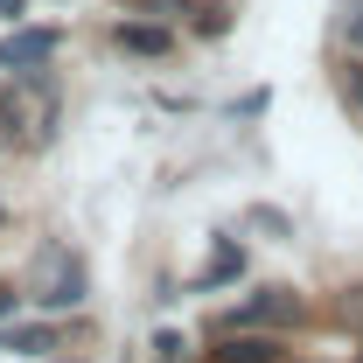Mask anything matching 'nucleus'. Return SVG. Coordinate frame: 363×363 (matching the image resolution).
Masks as SVG:
<instances>
[{
	"label": "nucleus",
	"mask_w": 363,
	"mask_h": 363,
	"mask_svg": "<svg viewBox=\"0 0 363 363\" xmlns=\"http://www.w3.org/2000/svg\"><path fill=\"white\" fill-rule=\"evenodd\" d=\"M28 294H35L43 308H77V301H84V266H77L63 245H43V252H35V272H28Z\"/></svg>",
	"instance_id": "nucleus-1"
},
{
	"label": "nucleus",
	"mask_w": 363,
	"mask_h": 363,
	"mask_svg": "<svg viewBox=\"0 0 363 363\" xmlns=\"http://www.w3.org/2000/svg\"><path fill=\"white\" fill-rule=\"evenodd\" d=\"M294 315H301V294H286V286H259L224 328H230V335H245V328H272V321H294Z\"/></svg>",
	"instance_id": "nucleus-2"
},
{
	"label": "nucleus",
	"mask_w": 363,
	"mask_h": 363,
	"mask_svg": "<svg viewBox=\"0 0 363 363\" xmlns=\"http://www.w3.org/2000/svg\"><path fill=\"white\" fill-rule=\"evenodd\" d=\"M56 28H14L7 43H0V70H43L49 56H56Z\"/></svg>",
	"instance_id": "nucleus-3"
},
{
	"label": "nucleus",
	"mask_w": 363,
	"mask_h": 363,
	"mask_svg": "<svg viewBox=\"0 0 363 363\" xmlns=\"http://www.w3.org/2000/svg\"><path fill=\"white\" fill-rule=\"evenodd\" d=\"M119 49H126V56H168L175 35H168L161 21H119Z\"/></svg>",
	"instance_id": "nucleus-4"
},
{
	"label": "nucleus",
	"mask_w": 363,
	"mask_h": 363,
	"mask_svg": "<svg viewBox=\"0 0 363 363\" xmlns=\"http://www.w3.org/2000/svg\"><path fill=\"white\" fill-rule=\"evenodd\" d=\"M0 350H21V357H49V350H56V328H43V321H21V328H7V335H0Z\"/></svg>",
	"instance_id": "nucleus-5"
},
{
	"label": "nucleus",
	"mask_w": 363,
	"mask_h": 363,
	"mask_svg": "<svg viewBox=\"0 0 363 363\" xmlns=\"http://www.w3.org/2000/svg\"><path fill=\"white\" fill-rule=\"evenodd\" d=\"M217 363H279V342H266V335H230L224 350H217Z\"/></svg>",
	"instance_id": "nucleus-6"
},
{
	"label": "nucleus",
	"mask_w": 363,
	"mask_h": 363,
	"mask_svg": "<svg viewBox=\"0 0 363 363\" xmlns=\"http://www.w3.org/2000/svg\"><path fill=\"white\" fill-rule=\"evenodd\" d=\"M350 49L363 56V0H357V14H350Z\"/></svg>",
	"instance_id": "nucleus-7"
},
{
	"label": "nucleus",
	"mask_w": 363,
	"mask_h": 363,
	"mask_svg": "<svg viewBox=\"0 0 363 363\" xmlns=\"http://www.w3.org/2000/svg\"><path fill=\"white\" fill-rule=\"evenodd\" d=\"M7 315H21V294H14V286H0V321Z\"/></svg>",
	"instance_id": "nucleus-8"
},
{
	"label": "nucleus",
	"mask_w": 363,
	"mask_h": 363,
	"mask_svg": "<svg viewBox=\"0 0 363 363\" xmlns=\"http://www.w3.org/2000/svg\"><path fill=\"white\" fill-rule=\"evenodd\" d=\"M0 14H7V21H21V14H28V0H0Z\"/></svg>",
	"instance_id": "nucleus-9"
},
{
	"label": "nucleus",
	"mask_w": 363,
	"mask_h": 363,
	"mask_svg": "<svg viewBox=\"0 0 363 363\" xmlns=\"http://www.w3.org/2000/svg\"><path fill=\"white\" fill-rule=\"evenodd\" d=\"M350 98H357V105H363V70H350Z\"/></svg>",
	"instance_id": "nucleus-10"
}]
</instances>
